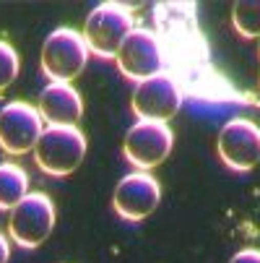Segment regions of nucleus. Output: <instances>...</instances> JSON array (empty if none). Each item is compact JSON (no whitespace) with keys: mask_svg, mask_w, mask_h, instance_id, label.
Returning a JSON list of instances; mask_svg holds the SVG:
<instances>
[{"mask_svg":"<svg viewBox=\"0 0 260 263\" xmlns=\"http://www.w3.org/2000/svg\"><path fill=\"white\" fill-rule=\"evenodd\" d=\"M86 136L76 125H47L34 146V162L45 175L68 177L86 157Z\"/></svg>","mask_w":260,"mask_h":263,"instance_id":"1","label":"nucleus"},{"mask_svg":"<svg viewBox=\"0 0 260 263\" xmlns=\"http://www.w3.org/2000/svg\"><path fill=\"white\" fill-rule=\"evenodd\" d=\"M133 13L123 3H99L84 24V40L89 52L99 58H117L123 42L133 31Z\"/></svg>","mask_w":260,"mask_h":263,"instance_id":"2","label":"nucleus"},{"mask_svg":"<svg viewBox=\"0 0 260 263\" xmlns=\"http://www.w3.org/2000/svg\"><path fill=\"white\" fill-rule=\"evenodd\" d=\"M86 63H89V45L84 34L70 26L55 29L42 45V70L52 81L70 84L84 73Z\"/></svg>","mask_w":260,"mask_h":263,"instance_id":"3","label":"nucleus"},{"mask_svg":"<svg viewBox=\"0 0 260 263\" xmlns=\"http://www.w3.org/2000/svg\"><path fill=\"white\" fill-rule=\"evenodd\" d=\"M55 230V203L47 193H29L8 219V235L16 245L34 250Z\"/></svg>","mask_w":260,"mask_h":263,"instance_id":"4","label":"nucleus"},{"mask_svg":"<svg viewBox=\"0 0 260 263\" xmlns=\"http://www.w3.org/2000/svg\"><path fill=\"white\" fill-rule=\"evenodd\" d=\"M172 146H174V133L167 123L138 120L125 133L123 154L133 167H138L141 172H148L159 167L172 154Z\"/></svg>","mask_w":260,"mask_h":263,"instance_id":"5","label":"nucleus"},{"mask_svg":"<svg viewBox=\"0 0 260 263\" xmlns=\"http://www.w3.org/2000/svg\"><path fill=\"white\" fill-rule=\"evenodd\" d=\"M45 133L39 109L26 102H8L0 109V148L11 157L34 152L36 141Z\"/></svg>","mask_w":260,"mask_h":263,"instance_id":"6","label":"nucleus"},{"mask_svg":"<svg viewBox=\"0 0 260 263\" xmlns=\"http://www.w3.org/2000/svg\"><path fill=\"white\" fill-rule=\"evenodd\" d=\"M115 60H117V68L123 76L135 84L159 76L162 65H164L162 45L156 40V34L148 29H133Z\"/></svg>","mask_w":260,"mask_h":263,"instance_id":"7","label":"nucleus"},{"mask_svg":"<svg viewBox=\"0 0 260 263\" xmlns=\"http://www.w3.org/2000/svg\"><path fill=\"white\" fill-rule=\"evenodd\" d=\"M216 152L229 170L250 172L260 162V128L247 118H234L218 130Z\"/></svg>","mask_w":260,"mask_h":263,"instance_id":"8","label":"nucleus"},{"mask_svg":"<svg viewBox=\"0 0 260 263\" xmlns=\"http://www.w3.org/2000/svg\"><path fill=\"white\" fill-rule=\"evenodd\" d=\"M133 112L141 120H154V123H167L172 120L179 107H182V91L177 81L167 73L141 81L133 91Z\"/></svg>","mask_w":260,"mask_h":263,"instance_id":"9","label":"nucleus"},{"mask_svg":"<svg viewBox=\"0 0 260 263\" xmlns=\"http://www.w3.org/2000/svg\"><path fill=\"white\" fill-rule=\"evenodd\" d=\"M162 201V185L156 177L148 172H130L125 175L115 193H112V206L120 219L125 221H143L146 216H151V211Z\"/></svg>","mask_w":260,"mask_h":263,"instance_id":"10","label":"nucleus"},{"mask_svg":"<svg viewBox=\"0 0 260 263\" xmlns=\"http://www.w3.org/2000/svg\"><path fill=\"white\" fill-rule=\"evenodd\" d=\"M36 109L47 125H76L84 115V99L70 84L52 81L42 91Z\"/></svg>","mask_w":260,"mask_h":263,"instance_id":"11","label":"nucleus"},{"mask_svg":"<svg viewBox=\"0 0 260 263\" xmlns=\"http://www.w3.org/2000/svg\"><path fill=\"white\" fill-rule=\"evenodd\" d=\"M29 196V175L13 162L0 164V211H13Z\"/></svg>","mask_w":260,"mask_h":263,"instance_id":"12","label":"nucleus"},{"mask_svg":"<svg viewBox=\"0 0 260 263\" xmlns=\"http://www.w3.org/2000/svg\"><path fill=\"white\" fill-rule=\"evenodd\" d=\"M232 24L245 40L260 36V0H237L232 6Z\"/></svg>","mask_w":260,"mask_h":263,"instance_id":"13","label":"nucleus"},{"mask_svg":"<svg viewBox=\"0 0 260 263\" xmlns=\"http://www.w3.org/2000/svg\"><path fill=\"white\" fill-rule=\"evenodd\" d=\"M18 68H21V60H18V52L0 40V91H6V86H11L18 76Z\"/></svg>","mask_w":260,"mask_h":263,"instance_id":"14","label":"nucleus"},{"mask_svg":"<svg viewBox=\"0 0 260 263\" xmlns=\"http://www.w3.org/2000/svg\"><path fill=\"white\" fill-rule=\"evenodd\" d=\"M229 263H260V250H257V248H245V250H239Z\"/></svg>","mask_w":260,"mask_h":263,"instance_id":"15","label":"nucleus"},{"mask_svg":"<svg viewBox=\"0 0 260 263\" xmlns=\"http://www.w3.org/2000/svg\"><path fill=\"white\" fill-rule=\"evenodd\" d=\"M8 258H11V248H8L6 235L0 232V263H8Z\"/></svg>","mask_w":260,"mask_h":263,"instance_id":"16","label":"nucleus"}]
</instances>
